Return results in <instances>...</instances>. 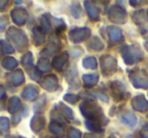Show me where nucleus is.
<instances>
[{
	"mask_svg": "<svg viewBox=\"0 0 148 138\" xmlns=\"http://www.w3.org/2000/svg\"><path fill=\"white\" fill-rule=\"evenodd\" d=\"M132 107L138 112H146L148 111V101L144 97V95H137L132 101Z\"/></svg>",
	"mask_w": 148,
	"mask_h": 138,
	"instance_id": "nucleus-3",
	"label": "nucleus"
},
{
	"mask_svg": "<svg viewBox=\"0 0 148 138\" xmlns=\"http://www.w3.org/2000/svg\"><path fill=\"white\" fill-rule=\"evenodd\" d=\"M111 36H112V39L117 41V40H119L122 38V33L119 29H117V27H112Z\"/></svg>",
	"mask_w": 148,
	"mask_h": 138,
	"instance_id": "nucleus-5",
	"label": "nucleus"
},
{
	"mask_svg": "<svg viewBox=\"0 0 148 138\" xmlns=\"http://www.w3.org/2000/svg\"><path fill=\"white\" fill-rule=\"evenodd\" d=\"M147 117H148V115H147Z\"/></svg>",
	"mask_w": 148,
	"mask_h": 138,
	"instance_id": "nucleus-8",
	"label": "nucleus"
},
{
	"mask_svg": "<svg viewBox=\"0 0 148 138\" xmlns=\"http://www.w3.org/2000/svg\"><path fill=\"white\" fill-rule=\"evenodd\" d=\"M123 57L127 64H133L136 60H140L143 57L142 51L137 47L128 48L127 51L123 54Z\"/></svg>",
	"mask_w": 148,
	"mask_h": 138,
	"instance_id": "nucleus-2",
	"label": "nucleus"
},
{
	"mask_svg": "<svg viewBox=\"0 0 148 138\" xmlns=\"http://www.w3.org/2000/svg\"><path fill=\"white\" fill-rule=\"evenodd\" d=\"M147 15H148V11H147Z\"/></svg>",
	"mask_w": 148,
	"mask_h": 138,
	"instance_id": "nucleus-7",
	"label": "nucleus"
},
{
	"mask_svg": "<svg viewBox=\"0 0 148 138\" xmlns=\"http://www.w3.org/2000/svg\"><path fill=\"white\" fill-rule=\"evenodd\" d=\"M131 82L134 84V87L137 89H146L148 87V76L144 71L136 70L130 74Z\"/></svg>",
	"mask_w": 148,
	"mask_h": 138,
	"instance_id": "nucleus-1",
	"label": "nucleus"
},
{
	"mask_svg": "<svg viewBox=\"0 0 148 138\" xmlns=\"http://www.w3.org/2000/svg\"><path fill=\"white\" fill-rule=\"evenodd\" d=\"M143 138H148V133H144L143 134Z\"/></svg>",
	"mask_w": 148,
	"mask_h": 138,
	"instance_id": "nucleus-6",
	"label": "nucleus"
},
{
	"mask_svg": "<svg viewBox=\"0 0 148 138\" xmlns=\"http://www.w3.org/2000/svg\"><path fill=\"white\" fill-rule=\"evenodd\" d=\"M122 121L130 126H135L137 124V118L133 113H127L122 116Z\"/></svg>",
	"mask_w": 148,
	"mask_h": 138,
	"instance_id": "nucleus-4",
	"label": "nucleus"
}]
</instances>
